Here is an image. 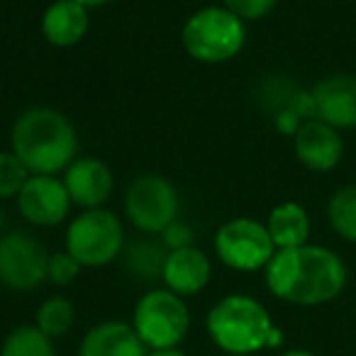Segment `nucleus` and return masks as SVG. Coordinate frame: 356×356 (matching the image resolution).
<instances>
[{
	"label": "nucleus",
	"mask_w": 356,
	"mask_h": 356,
	"mask_svg": "<svg viewBox=\"0 0 356 356\" xmlns=\"http://www.w3.org/2000/svg\"><path fill=\"white\" fill-rule=\"evenodd\" d=\"M266 286L278 300L300 307H317L341 296L349 281L344 259L330 247L302 244L296 249H276L264 268Z\"/></svg>",
	"instance_id": "nucleus-1"
},
{
	"label": "nucleus",
	"mask_w": 356,
	"mask_h": 356,
	"mask_svg": "<svg viewBox=\"0 0 356 356\" xmlns=\"http://www.w3.org/2000/svg\"><path fill=\"white\" fill-rule=\"evenodd\" d=\"M10 152L20 156L30 173L56 176L79 159V134L64 113L37 105L22 110L13 122Z\"/></svg>",
	"instance_id": "nucleus-2"
},
{
	"label": "nucleus",
	"mask_w": 356,
	"mask_h": 356,
	"mask_svg": "<svg viewBox=\"0 0 356 356\" xmlns=\"http://www.w3.org/2000/svg\"><path fill=\"white\" fill-rule=\"evenodd\" d=\"M205 330L225 354H259L261 349L281 344L283 334L273 325L268 310L252 296L232 293L210 307Z\"/></svg>",
	"instance_id": "nucleus-3"
},
{
	"label": "nucleus",
	"mask_w": 356,
	"mask_h": 356,
	"mask_svg": "<svg viewBox=\"0 0 356 356\" xmlns=\"http://www.w3.org/2000/svg\"><path fill=\"white\" fill-rule=\"evenodd\" d=\"M181 44L193 61L225 64L247 44V22L225 6L200 8L184 22Z\"/></svg>",
	"instance_id": "nucleus-4"
},
{
	"label": "nucleus",
	"mask_w": 356,
	"mask_h": 356,
	"mask_svg": "<svg viewBox=\"0 0 356 356\" xmlns=\"http://www.w3.org/2000/svg\"><path fill=\"white\" fill-rule=\"evenodd\" d=\"M66 252L81 268H103L124 252V229L113 210L93 208L79 213L66 229Z\"/></svg>",
	"instance_id": "nucleus-5"
},
{
	"label": "nucleus",
	"mask_w": 356,
	"mask_h": 356,
	"mask_svg": "<svg viewBox=\"0 0 356 356\" xmlns=\"http://www.w3.org/2000/svg\"><path fill=\"white\" fill-rule=\"evenodd\" d=\"M132 327L149 351L176 349L191 330L188 305L168 288H154L144 293L134 305Z\"/></svg>",
	"instance_id": "nucleus-6"
},
{
	"label": "nucleus",
	"mask_w": 356,
	"mask_h": 356,
	"mask_svg": "<svg viewBox=\"0 0 356 356\" xmlns=\"http://www.w3.org/2000/svg\"><path fill=\"white\" fill-rule=\"evenodd\" d=\"M215 254L232 271H264L276 254L266 222L252 218H234L215 232Z\"/></svg>",
	"instance_id": "nucleus-7"
},
{
	"label": "nucleus",
	"mask_w": 356,
	"mask_h": 356,
	"mask_svg": "<svg viewBox=\"0 0 356 356\" xmlns=\"http://www.w3.org/2000/svg\"><path fill=\"white\" fill-rule=\"evenodd\" d=\"M176 186L161 173H142L124 191V215L144 234H161L178 220Z\"/></svg>",
	"instance_id": "nucleus-8"
},
{
	"label": "nucleus",
	"mask_w": 356,
	"mask_h": 356,
	"mask_svg": "<svg viewBox=\"0 0 356 356\" xmlns=\"http://www.w3.org/2000/svg\"><path fill=\"white\" fill-rule=\"evenodd\" d=\"M47 247L25 229L0 237V283L10 291L30 293L47 281Z\"/></svg>",
	"instance_id": "nucleus-9"
},
{
	"label": "nucleus",
	"mask_w": 356,
	"mask_h": 356,
	"mask_svg": "<svg viewBox=\"0 0 356 356\" xmlns=\"http://www.w3.org/2000/svg\"><path fill=\"white\" fill-rule=\"evenodd\" d=\"M71 205L64 181L47 173H32L17 195V210L35 227H56L69 218Z\"/></svg>",
	"instance_id": "nucleus-10"
},
{
	"label": "nucleus",
	"mask_w": 356,
	"mask_h": 356,
	"mask_svg": "<svg viewBox=\"0 0 356 356\" xmlns=\"http://www.w3.org/2000/svg\"><path fill=\"white\" fill-rule=\"evenodd\" d=\"M293 149H296L298 161L307 171L330 173L339 166L341 156H344V139H341L339 129L312 118L305 120L293 134Z\"/></svg>",
	"instance_id": "nucleus-11"
},
{
	"label": "nucleus",
	"mask_w": 356,
	"mask_h": 356,
	"mask_svg": "<svg viewBox=\"0 0 356 356\" xmlns=\"http://www.w3.org/2000/svg\"><path fill=\"white\" fill-rule=\"evenodd\" d=\"M315 118L334 129L356 127V76L330 74L320 79L310 90Z\"/></svg>",
	"instance_id": "nucleus-12"
},
{
	"label": "nucleus",
	"mask_w": 356,
	"mask_h": 356,
	"mask_svg": "<svg viewBox=\"0 0 356 356\" xmlns=\"http://www.w3.org/2000/svg\"><path fill=\"white\" fill-rule=\"evenodd\" d=\"M64 186L71 195V203L83 210L103 208L113 195L115 176L105 161L95 156H79L64 173Z\"/></svg>",
	"instance_id": "nucleus-13"
},
{
	"label": "nucleus",
	"mask_w": 356,
	"mask_h": 356,
	"mask_svg": "<svg viewBox=\"0 0 356 356\" xmlns=\"http://www.w3.org/2000/svg\"><path fill=\"white\" fill-rule=\"evenodd\" d=\"M210 278H213V264H210L208 254L198 247L173 249L163 261V288H168L181 298L203 293L208 288Z\"/></svg>",
	"instance_id": "nucleus-14"
},
{
	"label": "nucleus",
	"mask_w": 356,
	"mask_h": 356,
	"mask_svg": "<svg viewBox=\"0 0 356 356\" xmlns=\"http://www.w3.org/2000/svg\"><path fill=\"white\" fill-rule=\"evenodd\" d=\"M79 356H149V349L134 332L132 322L105 320L83 334Z\"/></svg>",
	"instance_id": "nucleus-15"
},
{
	"label": "nucleus",
	"mask_w": 356,
	"mask_h": 356,
	"mask_svg": "<svg viewBox=\"0 0 356 356\" xmlns=\"http://www.w3.org/2000/svg\"><path fill=\"white\" fill-rule=\"evenodd\" d=\"M90 30L88 8L74 0H54L42 15V35L51 47L69 49L83 42Z\"/></svg>",
	"instance_id": "nucleus-16"
},
{
	"label": "nucleus",
	"mask_w": 356,
	"mask_h": 356,
	"mask_svg": "<svg viewBox=\"0 0 356 356\" xmlns=\"http://www.w3.org/2000/svg\"><path fill=\"white\" fill-rule=\"evenodd\" d=\"M310 227V215L296 200L278 203L266 218V229L271 234L276 249H296L307 244Z\"/></svg>",
	"instance_id": "nucleus-17"
},
{
	"label": "nucleus",
	"mask_w": 356,
	"mask_h": 356,
	"mask_svg": "<svg viewBox=\"0 0 356 356\" xmlns=\"http://www.w3.org/2000/svg\"><path fill=\"white\" fill-rule=\"evenodd\" d=\"M166 257H168V249L163 247V242H149V239H139V242L124 247L122 252L124 268L132 276L142 278V281L161 278Z\"/></svg>",
	"instance_id": "nucleus-18"
},
{
	"label": "nucleus",
	"mask_w": 356,
	"mask_h": 356,
	"mask_svg": "<svg viewBox=\"0 0 356 356\" xmlns=\"http://www.w3.org/2000/svg\"><path fill=\"white\" fill-rule=\"evenodd\" d=\"M0 356H56V344L37 325H20L8 332Z\"/></svg>",
	"instance_id": "nucleus-19"
},
{
	"label": "nucleus",
	"mask_w": 356,
	"mask_h": 356,
	"mask_svg": "<svg viewBox=\"0 0 356 356\" xmlns=\"http://www.w3.org/2000/svg\"><path fill=\"white\" fill-rule=\"evenodd\" d=\"M327 220L337 237L356 244V184L341 186L327 203Z\"/></svg>",
	"instance_id": "nucleus-20"
},
{
	"label": "nucleus",
	"mask_w": 356,
	"mask_h": 356,
	"mask_svg": "<svg viewBox=\"0 0 356 356\" xmlns=\"http://www.w3.org/2000/svg\"><path fill=\"white\" fill-rule=\"evenodd\" d=\"M76 322V307L69 298L64 296H51L47 298L40 305L35 317V325L44 332L51 339H59V337L69 334L71 327Z\"/></svg>",
	"instance_id": "nucleus-21"
},
{
	"label": "nucleus",
	"mask_w": 356,
	"mask_h": 356,
	"mask_svg": "<svg viewBox=\"0 0 356 356\" xmlns=\"http://www.w3.org/2000/svg\"><path fill=\"white\" fill-rule=\"evenodd\" d=\"M30 176V168L15 152H0V200L17 198Z\"/></svg>",
	"instance_id": "nucleus-22"
},
{
	"label": "nucleus",
	"mask_w": 356,
	"mask_h": 356,
	"mask_svg": "<svg viewBox=\"0 0 356 356\" xmlns=\"http://www.w3.org/2000/svg\"><path fill=\"white\" fill-rule=\"evenodd\" d=\"M79 273L81 264L66 249L49 254V261H47V281L49 283H54V286H71L79 278Z\"/></svg>",
	"instance_id": "nucleus-23"
},
{
	"label": "nucleus",
	"mask_w": 356,
	"mask_h": 356,
	"mask_svg": "<svg viewBox=\"0 0 356 356\" xmlns=\"http://www.w3.org/2000/svg\"><path fill=\"white\" fill-rule=\"evenodd\" d=\"M222 6L244 22H257L278 6V0H222Z\"/></svg>",
	"instance_id": "nucleus-24"
},
{
	"label": "nucleus",
	"mask_w": 356,
	"mask_h": 356,
	"mask_svg": "<svg viewBox=\"0 0 356 356\" xmlns=\"http://www.w3.org/2000/svg\"><path fill=\"white\" fill-rule=\"evenodd\" d=\"M161 242L168 252L193 247V229H191V225L181 222V220H173V222L161 232Z\"/></svg>",
	"instance_id": "nucleus-25"
},
{
	"label": "nucleus",
	"mask_w": 356,
	"mask_h": 356,
	"mask_svg": "<svg viewBox=\"0 0 356 356\" xmlns=\"http://www.w3.org/2000/svg\"><path fill=\"white\" fill-rule=\"evenodd\" d=\"M149 356H188L181 346L176 349H156V351H149Z\"/></svg>",
	"instance_id": "nucleus-26"
},
{
	"label": "nucleus",
	"mask_w": 356,
	"mask_h": 356,
	"mask_svg": "<svg viewBox=\"0 0 356 356\" xmlns=\"http://www.w3.org/2000/svg\"><path fill=\"white\" fill-rule=\"evenodd\" d=\"M74 3H79V6H83V8H100V6H108L110 0H74Z\"/></svg>",
	"instance_id": "nucleus-27"
},
{
	"label": "nucleus",
	"mask_w": 356,
	"mask_h": 356,
	"mask_svg": "<svg viewBox=\"0 0 356 356\" xmlns=\"http://www.w3.org/2000/svg\"><path fill=\"white\" fill-rule=\"evenodd\" d=\"M281 356H315L312 351H305V349H291V351H283Z\"/></svg>",
	"instance_id": "nucleus-28"
},
{
	"label": "nucleus",
	"mask_w": 356,
	"mask_h": 356,
	"mask_svg": "<svg viewBox=\"0 0 356 356\" xmlns=\"http://www.w3.org/2000/svg\"><path fill=\"white\" fill-rule=\"evenodd\" d=\"M225 356H249V354H225Z\"/></svg>",
	"instance_id": "nucleus-29"
},
{
	"label": "nucleus",
	"mask_w": 356,
	"mask_h": 356,
	"mask_svg": "<svg viewBox=\"0 0 356 356\" xmlns=\"http://www.w3.org/2000/svg\"><path fill=\"white\" fill-rule=\"evenodd\" d=\"M0 227H3V210H0Z\"/></svg>",
	"instance_id": "nucleus-30"
}]
</instances>
